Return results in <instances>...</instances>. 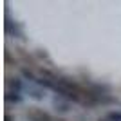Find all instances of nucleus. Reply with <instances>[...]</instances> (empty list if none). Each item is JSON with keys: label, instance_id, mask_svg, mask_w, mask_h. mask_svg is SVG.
I'll return each mask as SVG.
<instances>
[{"label": "nucleus", "instance_id": "0eeeda50", "mask_svg": "<svg viewBox=\"0 0 121 121\" xmlns=\"http://www.w3.org/2000/svg\"><path fill=\"white\" fill-rule=\"evenodd\" d=\"M22 74H24V78H27V80H31V81H36V80H38V78H36L29 69H22Z\"/></svg>", "mask_w": 121, "mask_h": 121}, {"label": "nucleus", "instance_id": "7ed1b4c3", "mask_svg": "<svg viewBox=\"0 0 121 121\" xmlns=\"http://www.w3.org/2000/svg\"><path fill=\"white\" fill-rule=\"evenodd\" d=\"M29 98H33V99H36V101H40V99H43V98H45V94H43V91H42V89L31 87V89H29Z\"/></svg>", "mask_w": 121, "mask_h": 121}, {"label": "nucleus", "instance_id": "39448f33", "mask_svg": "<svg viewBox=\"0 0 121 121\" xmlns=\"http://www.w3.org/2000/svg\"><path fill=\"white\" fill-rule=\"evenodd\" d=\"M99 121H121V110H114V112H108L103 119Z\"/></svg>", "mask_w": 121, "mask_h": 121}, {"label": "nucleus", "instance_id": "20e7f679", "mask_svg": "<svg viewBox=\"0 0 121 121\" xmlns=\"http://www.w3.org/2000/svg\"><path fill=\"white\" fill-rule=\"evenodd\" d=\"M9 85H11V89L13 91H9V92H16V94H20L22 92V80H18V78H13V80L9 81Z\"/></svg>", "mask_w": 121, "mask_h": 121}, {"label": "nucleus", "instance_id": "f03ea898", "mask_svg": "<svg viewBox=\"0 0 121 121\" xmlns=\"http://www.w3.org/2000/svg\"><path fill=\"white\" fill-rule=\"evenodd\" d=\"M52 105H54L56 112H60V114H65V112L71 110V103H69V101H65L61 96H56L54 99H52Z\"/></svg>", "mask_w": 121, "mask_h": 121}, {"label": "nucleus", "instance_id": "f257e3e1", "mask_svg": "<svg viewBox=\"0 0 121 121\" xmlns=\"http://www.w3.org/2000/svg\"><path fill=\"white\" fill-rule=\"evenodd\" d=\"M27 119L29 121H52V117H51L47 112H43L42 108L33 107V108L27 110Z\"/></svg>", "mask_w": 121, "mask_h": 121}, {"label": "nucleus", "instance_id": "423d86ee", "mask_svg": "<svg viewBox=\"0 0 121 121\" xmlns=\"http://www.w3.org/2000/svg\"><path fill=\"white\" fill-rule=\"evenodd\" d=\"M5 101H7V103H20L22 96H20V94H16V92H9V91H7V94H5Z\"/></svg>", "mask_w": 121, "mask_h": 121}, {"label": "nucleus", "instance_id": "6e6552de", "mask_svg": "<svg viewBox=\"0 0 121 121\" xmlns=\"http://www.w3.org/2000/svg\"><path fill=\"white\" fill-rule=\"evenodd\" d=\"M5 121H13V117H11V116H5Z\"/></svg>", "mask_w": 121, "mask_h": 121}]
</instances>
